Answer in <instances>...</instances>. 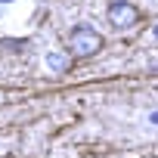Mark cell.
<instances>
[{
	"label": "cell",
	"mask_w": 158,
	"mask_h": 158,
	"mask_svg": "<svg viewBox=\"0 0 158 158\" xmlns=\"http://www.w3.org/2000/svg\"><path fill=\"white\" fill-rule=\"evenodd\" d=\"M102 47H106V37L90 25H74L68 31V56L71 59H93L96 53H102Z\"/></svg>",
	"instance_id": "obj_1"
},
{
	"label": "cell",
	"mask_w": 158,
	"mask_h": 158,
	"mask_svg": "<svg viewBox=\"0 0 158 158\" xmlns=\"http://www.w3.org/2000/svg\"><path fill=\"white\" fill-rule=\"evenodd\" d=\"M106 16H109V25L118 28V31H130V28H136L143 22L139 6H133L130 0H112L109 10H106Z\"/></svg>",
	"instance_id": "obj_2"
},
{
	"label": "cell",
	"mask_w": 158,
	"mask_h": 158,
	"mask_svg": "<svg viewBox=\"0 0 158 158\" xmlns=\"http://www.w3.org/2000/svg\"><path fill=\"white\" fill-rule=\"evenodd\" d=\"M47 68H53L56 74L68 71V68H71V56H68V50H65V53H62V50H53V53H47Z\"/></svg>",
	"instance_id": "obj_3"
},
{
	"label": "cell",
	"mask_w": 158,
	"mask_h": 158,
	"mask_svg": "<svg viewBox=\"0 0 158 158\" xmlns=\"http://www.w3.org/2000/svg\"><path fill=\"white\" fill-rule=\"evenodd\" d=\"M146 121H149V124H158V112H149V115H146Z\"/></svg>",
	"instance_id": "obj_4"
},
{
	"label": "cell",
	"mask_w": 158,
	"mask_h": 158,
	"mask_svg": "<svg viewBox=\"0 0 158 158\" xmlns=\"http://www.w3.org/2000/svg\"><path fill=\"white\" fill-rule=\"evenodd\" d=\"M155 37H158V28H155Z\"/></svg>",
	"instance_id": "obj_5"
}]
</instances>
